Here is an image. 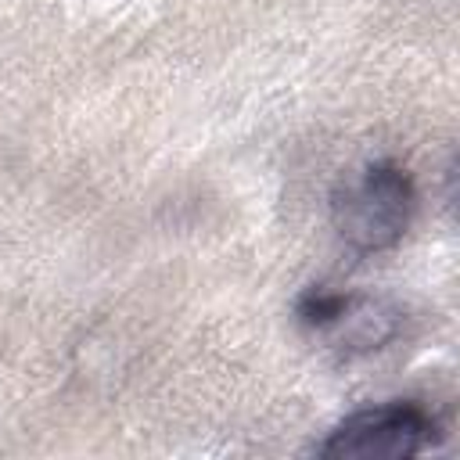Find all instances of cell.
<instances>
[{
	"label": "cell",
	"mask_w": 460,
	"mask_h": 460,
	"mask_svg": "<svg viewBox=\"0 0 460 460\" xmlns=\"http://www.w3.org/2000/svg\"><path fill=\"white\" fill-rule=\"evenodd\" d=\"M413 212V180L392 162H370L352 187L334 198V226L356 252H388L402 241Z\"/></svg>",
	"instance_id": "6da1fadb"
},
{
	"label": "cell",
	"mask_w": 460,
	"mask_h": 460,
	"mask_svg": "<svg viewBox=\"0 0 460 460\" xmlns=\"http://www.w3.org/2000/svg\"><path fill=\"white\" fill-rule=\"evenodd\" d=\"M438 438V420L417 402H385L349 413L316 446L334 460H402L424 453Z\"/></svg>",
	"instance_id": "7a4b0ae2"
},
{
	"label": "cell",
	"mask_w": 460,
	"mask_h": 460,
	"mask_svg": "<svg viewBox=\"0 0 460 460\" xmlns=\"http://www.w3.org/2000/svg\"><path fill=\"white\" fill-rule=\"evenodd\" d=\"M402 327L399 305L374 298V295H345L338 316L320 331L327 334L341 352H374L385 349Z\"/></svg>",
	"instance_id": "3957f363"
},
{
	"label": "cell",
	"mask_w": 460,
	"mask_h": 460,
	"mask_svg": "<svg viewBox=\"0 0 460 460\" xmlns=\"http://www.w3.org/2000/svg\"><path fill=\"white\" fill-rule=\"evenodd\" d=\"M345 295H349V291H338V288H327V284H313V288H305V291L298 295V302H295V316H298V323L309 327V331H323V327L338 316Z\"/></svg>",
	"instance_id": "277c9868"
}]
</instances>
